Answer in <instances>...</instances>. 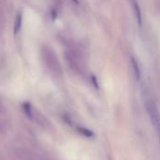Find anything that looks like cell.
Listing matches in <instances>:
<instances>
[{"instance_id":"6da1fadb","label":"cell","mask_w":160,"mask_h":160,"mask_svg":"<svg viewBox=\"0 0 160 160\" xmlns=\"http://www.w3.org/2000/svg\"><path fill=\"white\" fill-rule=\"evenodd\" d=\"M146 107H147V111H148V113L150 115L152 123L155 126H158L160 124V116L156 104L153 101H149V102H147Z\"/></svg>"},{"instance_id":"7a4b0ae2","label":"cell","mask_w":160,"mask_h":160,"mask_svg":"<svg viewBox=\"0 0 160 160\" xmlns=\"http://www.w3.org/2000/svg\"><path fill=\"white\" fill-rule=\"evenodd\" d=\"M131 65H132L133 71H134V75H135L136 79L137 80H140V78H141V69H140L139 63L137 62V60L134 57H131Z\"/></svg>"},{"instance_id":"3957f363","label":"cell","mask_w":160,"mask_h":160,"mask_svg":"<svg viewBox=\"0 0 160 160\" xmlns=\"http://www.w3.org/2000/svg\"><path fill=\"white\" fill-rule=\"evenodd\" d=\"M134 10H135V14H136V18L137 21L139 22L140 25H142V11H141V8L139 6V4L135 1L134 2Z\"/></svg>"},{"instance_id":"277c9868","label":"cell","mask_w":160,"mask_h":160,"mask_svg":"<svg viewBox=\"0 0 160 160\" xmlns=\"http://www.w3.org/2000/svg\"><path fill=\"white\" fill-rule=\"evenodd\" d=\"M21 26H22V15L21 14H18V16L16 17L15 23H14V34L15 35L20 31Z\"/></svg>"},{"instance_id":"5b68a950","label":"cell","mask_w":160,"mask_h":160,"mask_svg":"<svg viewBox=\"0 0 160 160\" xmlns=\"http://www.w3.org/2000/svg\"><path fill=\"white\" fill-rule=\"evenodd\" d=\"M23 108H24V111H25L26 114L28 115V117H31V116H32V112H31L30 104H28V103H25V104L23 105Z\"/></svg>"},{"instance_id":"8992f818","label":"cell","mask_w":160,"mask_h":160,"mask_svg":"<svg viewBox=\"0 0 160 160\" xmlns=\"http://www.w3.org/2000/svg\"><path fill=\"white\" fill-rule=\"evenodd\" d=\"M74 1H75V2H76V3H77V0H74Z\"/></svg>"}]
</instances>
